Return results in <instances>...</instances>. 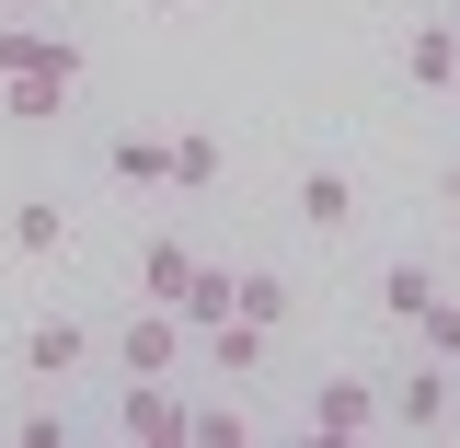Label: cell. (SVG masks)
I'll return each instance as SVG.
<instances>
[{
    "label": "cell",
    "instance_id": "5b68a950",
    "mask_svg": "<svg viewBox=\"0 0 460 448\" xmlns=\"http://www.w3.org/2000/svg\"><path fill=\"white\" fill-rule=\"evenodd\" d=\"M357 219H368V196H357L345 162H299L288 172V230L299 242H357Z\"/></svg>",
    "mask_w": 460,
    "mask_h": 448
},
{
    "label": "cell",
    "instance_id": "44dd1931",
    "mask_svg": "<svg viewBox=\"0 0 460 448\" xmlns=\"http://www.w3.org/2000/svg\"><path fill=\"white\" fill-rule=\"evenodd\" d=\"M0 12H58V0H0Z\"/></svg>",
    "mask_w": 460,
    "mask_h": 448
},
{
    "label": "cell",
    "instance_id": "8992f818",
    "mask_svg": "<svg viewBox=\"0 0 460 448\" xmlns=\"http://www.w3.org/2000/svg\"><path fill=\"white\" fill-rule=\"evenodd\" d=\"M81 81H93V57H81V47L35 57V69H0V115H12V127H58V115L81 104Z\"/></svg>",
    "mask_w": 460,
    "mask_h": 448
},
{
    "label": "cell",
    "instance_id": "277c9868",
    "mask_svg": "<svg viewBox=\"0 0 460 448\" xmlns=\"http://www.w3.org/2000/svg\"><path fill=\"white\" fill-rule=\"evenodd\" d=\"M449 402H460V368L414 356V345H402V368H380V426L392 437H449Z\"/></svg>",
    "mask_w": 460,
    "mask_h": 448
},
{
    "label": "cell",
    "instance_id": "9c48e42d",
    "mask_svg": "<svg viewBox=\"0 0 460 448\" xmlns=\"http://www.w3.org/2000/svg\"><path fill=\"white\" fill-rule=\"evenodd\" d=\"M104 437H127V448H184V391H172V380H115Z\"/></svg>",
    "mask_w": 460,
    "mask_h": 448
},
{
    "label": "cell",
    "instance_id": "8fae6325",
    "mask_svg": "<svg viewBox=\"0 0 460 448\" xmlns=\"http://www.w3.org/2000/svg\"><path fill=\"white\" fill-rule=\"evenodd\" d=\"M0 242H12L23 265H58V253H69V196H47V184L12 196V207H0Z\"/></svg>",
    "mask_w": 460,
    "mask_h": 448
},
{
    "label": "cell",
    "instance_id": "52a82bcc",
    "mask_svg": "<svg viewBox=\"0 0 460 448\" xmlns=\"http://www.w3.org/2000/svg\"><path fill=\"white\" fill-rule=\"evenodd\" d=\"M392 69H402V92L449 104V92H460V23H449V12H414V23H402V57H392Z\"/></svg>",
    "mask_w": 460,
    "mask_h": 448
},
{
    "label": "cell",
    "instance_id": "603a6c76",
    "mask_svg": "<svg viewBox=\"0 0 460 448\" xmlns=\"http://www.w3.org/2000/svg\"><path fill=\"white\" fill-rule=\"evenodd\" d=\"M449 437H460V402H449Z\"/></svg>",
    "mask_w": 460,
    "mask_h": 448
},
{
    "label": "cell",
    "instance_id": "4fadbf2b",
    "mask_svg": "<svg viewBox=\"0 0 460 448\" xmlns=\"http://www.w3.org/2000/svg\"><path fill=\"white\" fill-rule=\"evenodd\" d=\"M288 334H265V322H242V311H230V322H208V334H196V368H208V380H265V356H277Z\"/></svg>",
    "mask_w": 460,
    "mask_h": 448
},
{
    "label": "cell",
    "instance_id": "7402d4cb",
    "mask_svg": "<svg viewBox=\"0 0 460 448\" xmlns=\"http://www.w3.org/2000/svg\"><path fill=\"white\" fill-rule=\"evenodd\" d=\"M162 12H196V0H162Z\"/></svg>",
    "mask_w": 460,
    "mask_h": 448
},
{
    "label": "cell",
    "instance_id": "ba28073f",
    "mask_svg": "<svg viewBox=\"0 0 460 448\" xmlns=\"http://www.w3.org/2000/svg\"><path fill=\"white\" fill-rule=\"evenodd\" d=\"M196 265H208V242H196V230H138V253H127V299H184V287H196Z\"/></svg>",
    "mask_w": 460,
    "mask_h": 448
},
{
    "label": "cell",
    "instance_id": "cb8c5ba5",
    "mask_svg": "<svg viewBox=\"0 0 460 448\" xmlns=\"http://www.w3.org/2000/svg\"><path fill=\"white\" fill-rule=\"evenodd\" d=\"M449 23H460V0H449Z\"/></svg>",
    "mask_w": 460,
    "mask_h": 448
},
{
    "label": "cell",
    "instance_id": "ffe728a7",
    "mask_svg": "<svg viewBox=\"0 0 460 448\" xmlns=\"http://www.w3.org/2000/svg\"><path fill=\"white\" fill-rule=\"evenodd\" d=\"M438 207H449V219H460V150H449V162H438Z\"/></svg>",
    "mask_w": 460,
    "mask_h": 448
},
{
    "label": "cell",
    "instance_id": "ac0fdd59",
    "mask_svg": "<svg viewBox=\"0 0 460 448\" xmlns=\"http://www.w3.org/2000/svg\"><path fill=\"white\" fill-rule=\"evenodd\" d=\"M402 345H414V356H438V368H460V287H449V277H438V299L402 322Z\"/></svg>",
    "mask_w": 460,
    "mask_h": 448
},
{
    "label": "cell",
    "instance_id": "e0dca14e",
    "mask_svg": "<svg viewBox=\"0 0 460 448\" xmlns=\"http://www.w3.org/2000/svg\"><path fill=\"white\" fill-rule=\"evenodd\" d=\"M0 437H12V448H81L93 426H81L58 391H35V402H12V426H0Z\"/></svg>",
    "mask_w": 460,
    "mask_h": 448
},
{
    "label": "cell",
    "instance_id": "6da1fadb",
    "mask_svg": "<svg viewBox=\"0 0 460 448\" xmlns=\"http://www.w3.org/2000/svg\"><path fill=\"white\" fill-rule=\"evenodd\" d=\"M104 368L115 380H184V368H196V334L172 322L162 299H127V311L104 322Z\"/></svg>",
    "mask_w": 460,
    "mask_h": 448
},
{
    "label": "cell",
    "instance_id": "30bf717a",
    "mask_svg": "<svg viewBox=\"0 0 460 448\" xmlns=\"http://www.w3.org/2000/svg\"><path fill=\"white\" fill-rule=\"evenodd\" d=\"M104 184H127V196H172V138L162 127H104Z\"/></svg>",
    "mask_w": 460,
    "mask_h": 448
},
{
    "label": "cell",
    "instance_id": "2e32d148",
    "mask_svg": "<svg viewBox=\"0 0 460 448\" xmlns=\"http://www.w3.org/2000/svg\"><path fill=\"white\" fill-rule=\"evenodd\" d=\"M184 448H253L242 391H184Z\"/></svg>",
    "mask_w": 460,
    "mask_h": 448
},
{
    "label": "cell",
    "instance_id": "7a4b0ae2",
    "mask_svg": "<svg viewBox=\"0 0 460 448\" xmlns=\"http://www.w3.org/2000/svg\"><path fill=\"white\" fill-rule=\"evenodd\" d=\"M299 437H323V448L392 437V426H380V368H323V380H299Z\"/></svg>",
    "mask_w": 460,
    "mask_h": 448
},
{
    "label": "cell",
    "instance_id": "3957f363",
    "mask_svg": "<svg viewBox=\"0 0 460 448\" xmlns=\"http://www.w3.org/2000/svg\"><path fill=\"white\" fill-rule=\"evenodd\" d=\"M93 356H104V322H93V311H35V322L12 334V368H23L35 391H69Z\"/></svg>",
    "mask_w": 460,
    "mask_h": 448
},
{
    "label": "cell",
    "instance_id": "5bb4252c",
    "mask_svg": "<svg viewBox=\"0 0 460 448\" xmlns=\"http://www.w3.org/2000/svg\"><path fill=\"white\" fill-rule=\"evenodd\" d=\"M426 299H438V265H426V253H380V265H368V311H380L392 334L426 311Z\"/></svg>",
    "mask_w": 460,
    "mask_h": 448
},
{
    "label": "cell",
    "instance_id": "9a60e30c",
    "mask_svg": "<svg viewBox=\"0 0 460 448\" xmlns=\"http://www.w3.org/2000/svg\"><path fill=\"white\" fill-rule=\"evenodd\" d=\"M219 184H230V150L208 138V127H172V196H184V207H208Z\"/></svg>",
    "mask_w": 460,
    "mask_h": 448
},
{
    "label": "cell",
    "instance_id": "d6986e66",
    "mask_svg": "<svg viewBox=\"0 0 460 448\" xmlns=\"http://www.w3.org/2000/svg\"><path fill=\"white\" fill-rule=\"evenodd\" d=\"M81 47V35H58V23H0V69H35V57Z\"/></svg>",
    "mask_w": 460,
    "mask_h": 448
},
{
    "label": "cell",
    "instance_id": "7c38bea8",
    "mask_svg": "<svg viewBox=\"0 0 460 448\" xmlns=\"http://www.w3.org/2000/svg\"><path fill=\"white\" fill-rule=\"evenodd\" d=\"M230 311H242V322H265V334H299V311H311V299H299L288 265H230Z\"/></svg>",
    "mask_w": 460,
    "mask_h": 448
}]
</instances>
